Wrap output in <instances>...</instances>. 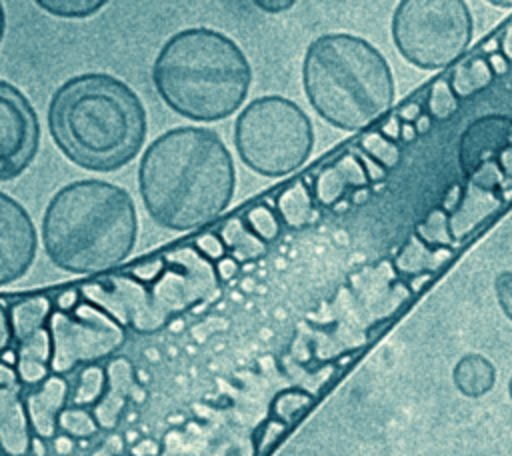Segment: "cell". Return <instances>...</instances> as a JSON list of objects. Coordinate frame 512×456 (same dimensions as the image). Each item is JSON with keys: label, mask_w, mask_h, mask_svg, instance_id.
Segmentation results:
<instances>
[{"label": "cell", "mask_w": 512, "mask_h": 456, "mask_svg": "<svg viewBox=\"0 0 512 456\" xmlns=\"http://www.w3.org/2000/svg\"><path fill=\"white\" fill-rule=\"evenodd\" d=\"M138 216L130 194L106 180L62 186L42 214V246L58 268L98 274L120 266L134 250Z\"/></svg>", "instance_id": "3"}, {"label": "cell", "mask_w": 512, "mask_h": 456, "mask_svg": "<svg viewBox=\"0 0 512 456\" xmlns=\"http://www.w3.org/2000/svg\"><path fill=\"white\" fill-rule=\"evenodd\" d=\"M492 4H496V6H502V8H510V6H512V2H492Z\"/></svg>", "instance_id": "49"}, {"label": "cell", "mask_w": 512, "mask_h": 456, "mask_svg": "<svg viewBox=\"0 0 512 456\" xmlns=\"http://www.w3.org/2000/svg\"><path fill=\"white\" fill-rule=\"evenodd\" d=\"M152 82L176 114L194 122H218L244 104L252 68L232 38L196 26L162 44L152 64Z\"/></svg>", "instance_id": "4"}, {"label": "cell", "mask_w": 512, "mask_h": 456, "mask_svg": "<svg viewBox=\"0 0 512 456\" xmlns=\"http://www.w3.org/2000/svg\"><path fill=\"white\" fill-rule=\"evenodd\" d=\"M166 258H154L146 264H140V266H134L130 270V276L138 280V284H148V282H154L158 276H162L166 272Z\"/></svg>", "instance_id": "33"}, {"label": "cell", "mask_w": 512, "mask_h": 456, "mask_svg": "<svg viewBox=\"0 0 512 456\" xmlns=\"http://www.w3.org/2000/svg\"><path fill=\"white\" fill-rule=\"evenodd\" d=\"M36 228L24 206L10 194H0V282L20 280L34 264Z\"/></svg>", "instance_id": "11"}, {"label": "cell", "mask_w": 512, "mask_h": 456, "mask_svg": "<svg viewBox=\"0 0 512 456\" xmlns=\"http://www.w3.org/2000/svg\"><path fill=\"white\" fill-rule=\"evenodd\" d=\"M358 150L368 154L374 162H378L386 170H392L400 162V154H402L398 142L386 138L378 128L368 130L360 136Z\"/></svg>", "instance_id": "23"}, {"label": "cell", "mask_w": 512, "mask_h": 456, "mask_svg": "<svg viewBox=\"0 0 512 456\" xmlns=\"http://www.w3.org/2000/svg\"><path fill=\"white\" fill-rule=\"evenodd\" d=\"M312 402V396L302 392V390H286L280 392L274 402H272V414L280 420V422H290L292 418H296L308 404Z\"/></svg>", "instance_id": "30"}, {"label": "cell", "mask_w": 512, "mask_h": 456, "mask_svg": "<svg viewBox=\"0 0 512 456\" xmlns=\"http://www.w3.org/2000/svg\"><path fill=\"white\" fill-rule=\"evenodd\" d=\"M80 306V292L78 290H64L54 300L56 312H74Z\"/></svg>", "instance_id": "36"}, {"label": "cell", "mask_w": 512, "mask_h": 456, "mask_svg": "<svg viewBox=\"0 0 512 456\" xmlns=\"http://www.w3.org/2000/svg\"><path fill=\"white\" fill-rule=\"evenodd\" d=\"M452 380L462 396L480 398L494 388L496 368L486 356L470 352L456 362L452 370Z\"/></svg>", "instance_id": "16"}, {"label": "cell", "mask_w": 512, "mask_h": 456, "mask_svg": "<svg viewBox=\"0 0 512 456\" xmlns=\"http://www.w3.org/2000/svg\"><path fill=\"white\" fill-rule=\"evenodd\" d=\"M500 52L506 56L508 62H512V24L504 30L502 44H500Z\"/></svg>", "instance_id": "44"}, {"label": "cell", "mask_w": 512, "mask_h": 456, "mask_svg": "<svg viewBox=\"0 0 512 456\" xmlns=\"http://www.w3.org/2000/svg\"><path fill=\"white\" fill-rule=\"evenodd\" d=\"M378 130L386 136V138H390V140H400V130H402V120L398 118V114H390L384 122H382V126H378Z\"/></svg>", "instance_id": "38"}, {"label": "cell", "mask_w": 512, "mask_h": 456, "mask_svg": "<svg viewBox=\"0 0 512 456\" xmlns=\"http://www.w3.org/2000/svg\"><path fill=\"white\" fill-rule=\"evenodd\" d=\"M54 358L52 372L66 374L76 366H90L116 352L124 342V328L94 304L80 302L74 312H56L48 322Z\"/></svg>", "instance_id": "8"}, {"label": "cell", "mask_w": 512, "mask_h": 456, "mask_svg": "<svg viewBox=\"0 0 512 456\" xmlns=\"http://www.w3.org/2000/svg\"><path fill=\"white\" fill-rule=\"evenodd\" d=\"M432 116L428 114V112H422L420 114V118L414 122V128H416V132H418V136L420 134H426V132H430V128H432Z\"/></svg>", "instance_id": "45"}, {"label": "cell", "mask_w": 512, "mask_h": 456, "mask_svg": "<svg viewBox=\"0 0 512 456\" xmlns=\"http://www.w3.org/2000/svg\"><path fill=\"white\" fill-rule=\"evenodd\" d=\"M106 392V368L98 364L84 366L78 374V384L72 394V406L88 408L96 406Z\"/></svg>", "instance_id": "22"}, {"label": "cell", "mask_w": 512, "mask_h": 456, "mask_svg": "<svg viewBox=\"0 0 512 456\" xmlns=\"http://www.w3.org/2000/svg\"><path fill=\"white\" fill-rule=\"evenodd\" d=\"M8 314L14 330V340L24 342L26 338L48 326L54 314V300H50L48 296H30L8 306Z\"/></svg>", "instance_id": "17"}, {"label": "cell", "mask_w": 512, "mask_h": 456, "mask_svg": "<svg viewBox=\"0 0 512 456\" xmlns=\"http://www.w3.org/2000/svg\"><path fill=\"white\" fill-rule=\"evenodd\" d=\"M494 290L504 316L512 322V270H504L496 276Z\"/></svg>", "instance_id": "32"}, {"label": "cell", "mask_w": 512, "mask_h": 456, "mask_svg": "<svg viewBox=\"0 0 512 456\" xmlns=\"http://www.w3.org/2000/svg\"><path fill=\"white\" fill-rule=\"evenodd\" d=\"M236 188L224 140L204 126H180L148 144L138 164V190L150 218L172 232L216 220Z\"/></svg>", "instance_id": "1"}, {"label": "cell", "mask_w": 512, "mask_h": 456, "mask_svg": "<svg viewBox=\"0 0 512 456\" xmlns=\"http://www.w3.org/2000/svg\"><path fill=\"white\" fill-rule=\"evenodd\" d=\"M458 158L470 184L486 190L512 188V120L506 116L474 120L460 138Z\"/></svg>", "instance_id": "9"}, {"label": "cell", "mask_w": 512, "mask_h": 456, "mask_svg": "<svg viewBox=\"0 0 512 456\" xmlns=\"http://www.w3.org/2000/svg\"><path fill=\"white\" fill-rule=\"evenodd\" d=\"M38 8H42L46 14L58 16V18H88L96 14L102 6H106L104 0H38Z\"/></svg>", "instance_id": "27"}, {"label": "cell", "mask_w": 512, "mask_h": 456, "mask_svg": "<svg viewBox=\"0 0 512 456\" xmlns=\"http://www.w3.org/2000/svg\"><path fill=\"white\" fill-rule=\"evenodd\" d=\"M68 382L60 374H50L42 384L34 386L24 398L32 432L42 438H54L60 414L68 408Z\"/></svg>", "instance_id": "13"}, {"label": "cell", "mask_w": 512, "mask_h": 456, "mask_svg": "<svg viewBox=\"0 0 512 456\" xmlns=\"http://www.w3.org/2000/svg\"><path fill=\"white\" fill-rule=\"evenodd\" d=\"M310 106L334 128L356 132L378 122L394 104V76L368 40L336 32L310 42L302 60Z\"/></svg>", "instance_id": "5"}, {"label": "cell", "mask_w": 512, "mask_h": 456, "mask_svg": "<svg viewBox=\"0 0 512 456\" xmlns=\"http://www.w3.org/2000/svg\"><path fill=\"white\" fill-rule=\"evenodd\" d=\"M132 366L126 358H114L106 366V392L94 406L100 428H114L132 392Z\"/></svg>", "instance_id": "14"}, {"label": "cell", "mask_w": 512, "mask_h": 456, "mask_svg": "<svg viewBox=\"0 0 512 456\" xmlns=\"http://www.w3.org/2000/svg\"><path fill=\"white\" fill-rule=\"evenodd\" d=\"M416 236L432 248H444V244H448L452 240L448 212H444L442 208L432 210L424 218V222L416 228Z\"/></svg>", "instance_id": "28"}, {"label": "cell", "mask_w": 512, "mask_h": 456, "mask_svg": "<svg viewBox=\"0 0 512 456\" xmlns=\"http://www.w3.org/2000/svg\"><path fill=\"white\" fill-rule=\"evenodd\" d=\"M40 146L38 116L28 98L10 82H0V180L20 176Z\"/></svg>", "instance_id": "10"}, {"label": "cell", "mask_w": 512, "mask_h": 456, "mask_svg": "<svg viewBox=\"0 0 512 456\" xmlns=\"http://www.w3.org/2000/svg\"><path fill=\"white\" fill-rule=\"evenodd\" d=\"M392 40L404 60L440 70L466 52L472 16L462 0H402L392 14Z\"/></svg>", "instance_id": "7"}, {"label": "cell", "mask_w": 512, "mask_h": 456, "mask_svg": "<svg viewBox=\"0 0 512 456\" xmlns=\"http://www.w3.org/2000/svg\"><path fill=\"white\" fill-rule=\"evenodd\" d=\"M458 96L452 90L450 78L440 76L432 82L430 90H428V98H426V112L432 116V120L444 122L448 118H452L458 110Z\"/></svg>", "instance_id": "24"}, {"label": "cell", "mask_w": 512, "mask_h": 456, "mask_svg": "<svg viewBox=\"0 0 512 456\" xmlns=\"http://www.w3.org/2000/svg\"><path fill=\"white\" fill-rule=\"evenodd\" d=\"M58 428L62 430V434H66L70 438H90L98 432L100 424H98L94 412H90L88 408L68 406L60 414Z\"/></svg>", "instance_id": "26"}, {"label": "cell", "mask_w": 512, "mask_h": 456, "mask_svg": "<svg viewBox=\"0 0 512 456\" xmlns=\"http://www.w3.org/2000/svg\"><path fill=\"white\" fill-rule=\"evenodd\" d=\"M254 6L260 8V10H264V12L276 14V12H284V10L292 8L294 2H292V0H272V2H268V0H256Z\"/></svg>", "instance_id": "40"}, {"label": "cell", "mask_w": 512, "mask_h": 456, "mask_svg": "<svg viewBox=\"0 0 512 456\" xmlns=\"http://www.w3.org/2000/svg\"><path fill=\"white\" fill-rule=\"evenodd\" d=\"M488 62H490L494 74H504V72H508L510 62L506 60V56H504L502 52H492V54L488 56Z\"/></svg>", "instance_id": "42"}, {"label": "cell", "mask_w": 512, "mask_h": 456, "mask_svg": "<svg viewBox=\"0 0 512 456\" xmlns=\"http://www.w3.org/2000/svg\"><path fill=\"white\" fill-rule=\"evenodd\" d=\"M422 112H424V110L420 108L418 102H408V104L400 106L396 114H398V118H400L404 124H414V122L420 118Z\"/></svg>", "instance_id": "39"}, {"label": "cell", "mask_w": 512, "mask_h": 456, "mask_svg": "<svg viewBox=\"0 0 512 456\" xmlns=\"http://www.w3.org/2000/svg\"><path fill=\"white\" fill-rule=\"evenodd\" d=\"M282 430H284V422H280V420H270V422L262 428L264 436H262V440H260V446L264 448V446H268L270 442H274V440L280 436Z\"/></svg>", "instance_id": "41"}, {"label": "cell", "mask_w": 512, "mask_h": 456, "mask_svg": "<svg viewBox=\"0 0 512 456\" xmlns=\"http://www.w3.org/2000/svg\"><path fill=\"white\" fill-rule=\"evenodd\" d=\"M448 78H450L452 90L458 98H470L472 94L484 90L492 82L494 70H492L488 58L468 56L454 66V70Z\"/></svg>", "instance_id": "21"}, {"label": "cell", "mask_w": 512, "mask_h": 456, "mask_svg": "<svg viewBox=\"0 0 512 456\" xmlns=\"http://www.w3.org/2000/svg\"><path fill=\"white\" fill-rule=\"evenodd\" d=\"M430 276H432V274H416V276H412L410 282H408V288H410L412 292H418V290L424 286V282L430 280Z\"/></svg>", "instance_id": "47"}, {"label": "cell", "mask_w": 512, "mask_h": 456, "mask_svg": "<svg viewBox=\"0 0 512 456\" xmlns=\"http://www.w3.org/2000/svg\"><path fill=\"white\" fill-rule=\"evenodd\" d=\"M54 450H56V454L66 456V454H70L74 450V440L70 436H66V434H60V436L54 438Z\"/></svg>", "instance_id": "43"}, {"label": "cell", "mask_w": 512, "mask_h": 456, "mask_svg": "<svg viewBox=\"0 0 512 456\" xmlns=\"http://www.w3.org/2000/svg\"><path fill=\"white\" fill-rule=\"evenodd\" d=\"M416 136H418V132H416L414 124H404V122H402L400 140H402V142H412V140H416Z\"/></svg>", "instance_id": "46"}, {"label": "cell", "mask_w": 512, "mask_h": 456, "mask_svg": "<svg viewBox=\"0 0 512 456\" xmlns=\"http://www.w3.org/2000/svg\"><path fill=\"white\" fill-rule=\"evenodd\" d=\"M238 268H240V262H238L236 258H232L230 254H228V256H224L222 260H218V262L214 264V272H216V276H218L220 280H224V282L232 280V278L238 274Z\"/></svg>", "instance_id": "37"}, {"label": "cell", "mask_w": 512, "mask_h": 456, "mask_svg": "<svg viewBox=\"0 0 512 456\" xmlns=\"http://www.w3.org/2000/svg\"><path fill=\"white\" fill-rule=\"evenodd\" d=\"M18 364L16 372L24 384L38 386L42 384L52 372V358H54V344L52 334L46 328L36 332L34 336L18 342Z\"/></svg>", "instance_id": "15"}, {"label": "cell", "mask_w": 512, "mask_h": 456, "mask_svg": "<svg viewBox=\"0 0 512 456\" xmlns=\"http://www.w3.org/2000/svg\"><path fill=\"white\" fill-rule=\"evenodd\" d=\"M356 154H358V160H360V164L364 166V170H366V176H368V180L370 182H382L384 178H386V168H382L378 162H374L368 154H364L362 150H356Z\"/></svg>", "instance_id": "34"}, {"label": "cell", "mask_w": 512, "mask_h": 456, "mask_svg": "<svg viewBox=\"0 0 512 456\" xmlns=\"http://www.w3.org/2000/svg\"><path fill=\"white\" fill-rule=\"evenodd\" d=\"M48 130L72 164L90 172H114L142 150L146 108L120 78L86 72L68 78L52 94Z\"/></svg>", "instance_id": "2"}, {"label": "cell", "mask_w": 512, "mask_h": 456, "mask_svg": "<svg viewBox=\"0 0 512 456\" xmlns=\"http://www.w3.org/2000/svg\"><path fill=\"white\" fill-rule=\"evenodd\" d=\"M220 240L224 242L228 254L236 258L240 264L242 262H252L266 252V242L260 240L244 222V218H228L220 230H218Z\"/></svg>", "instance_id": "18"}, {"label": "cell", "mask_w": 512, "mask_h": 456, "mask_svg": "<svg viewBox=\"0 0 512 456\" xmlns=\"http://www.w3.org/2000/svg\"><path fill=\"white\" fill-rule=\"evenodd\" d=\"M244 222L248 224V228L266 244L272 242L278 234H280V218L278 214L266 206V204H256L252 208L246 210V214L242 216Z\"/></svg>", "instance_id": "29"}, {"label": "cell", "mask_w": 512, "mask_h": 456, "mask_svg": "<svg viewBox=\"0 0 512 456\" xmlns=\"http://www.w3.org/2000/svg\"><path fill=\"white\" fill-rule=\"evenodd\" d=\"M352 186L350 178L346 176V172L334 162L332 166L324 168L316 182H314V198L318 200V204L324 206H332L336 202H340V198L344 196L346 188Z\"/></svg>", "instance_id": "25"}, {"label": "cell", "mask_w": 512, "mask_h": 456, "mask_svg": "<svg viewBox=\"0 0 512 456\" xmlns=\"http://www.w3.org/2000/svg\"><path fill=\"white\" fill-rule=\"evenodd\" d=\"M370 196V190L368 186L366 188H358V190H352V204H362L366 198Z\"/></svg>", "instance_id": "48"}, {"label": "cell", "mask_w": 512, "mask_h": 456, "mask_svg": "<svg viewBox=\"0 0 512 456\" xmlns=\"http://www.w3.org/2000/svg\"><path fill=\"white\" fill-rule=\"evenodd\" d=\"M450 256H452L450 248H432L414 234L400 250L396 258V266L400 272H410L414 276L430 274L432 270H438L446 260H450Z\"/></svg>", "instance_id": "20"}, {"label": "cell", "mask_w": 512, "mask_h": 456, "mask_svg": "<svg viewBox=\"0 0 512 456\" xmlns=\"http://www.w3.org/2000/svg\"><path fill=\"white\" fill-rule=\"evenodd\" d=\"M276 214L288 228H302L312 222L314 198L304 182H294L276 196Z\"/></svg>", "instance_id": "19"}, {"label": "cell", "mask_w": 512, "mask_h": 456, "mask_svg": "<svg viewBox=\"0 0 512 456\" xmlns=\"http://www.w3.org/2000/svg\"><path fill=\"white\" fill-rule=\"evenodd\" d=\"M240 160L260 176L280 178L298 170L314 146L308 114L284 96H260L234 122Z\"/></svg>", "instance_id": "6"}, {"label": "cell", "mask_w": 512, "mask_h": 456, "mask_svg": "<svg viewBox=\"0 0 512 456\" xmlns=\"http://www.w3.org/2000/svg\"><path fill=\"white\" fill-rule=\"evenodd\" d=\"M508 394H510V400H512V376H510V380H508Z\"/></svg>", "instance_id": "50"}, {"label": "cell", "mask_w": 512, "mask_h": 456, "mask_svg": "<svg viewBox=\"0 0 512 456\" xmlns=\"http://www.w3.org/2000/svg\"><path fill=\"white\" fill-rule=\"evenodd\" d=\"M194 248H196V252H198L202 258H206L208 262H214V264H216L218 260H222L224 256H228V250H226L224 242H222L220 236L214 234V232H204V234L196 236V238H194Z\"/></svg>", "instance_id": "31"}, {"label": "cell", "mask_w": 512, "mask_h": 456, "mask_svg": "<svg viewBox=\"0 0 512 456\" xmlns=\"http://www.w3.org/2000/svg\"><path fill=\"white\" fill-rule=\"evenodd\" d=\"M20 376L16 368L0 366V440L4 456H26L32 448V426L20 400Z\"/></svg>", "instance_id": "12"}, {"label": "cell", "mask_w": 512, "mask_h": 456, "mask_svg": "<svg viewBox=\"0 0 512 456\" xmlns=\"http://www.w3.org/2000/svg\"><path fill=\"white\" fill-rule=\"evenodd\" d=\"M0 326H2V336H0V348L2 352L10 348V342L14 340V330H12V322H10V314H8V304L6 300L0 302Z\"/></svg>", "instance_id": "35"}]
</instances>
